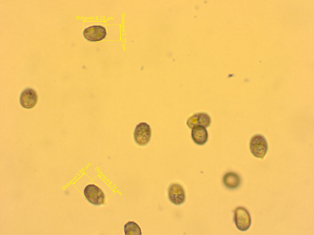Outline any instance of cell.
Listing matches in <instances>:
<instances>
[{"mask_svg": "<svg viewBox=\"0 0 314 235\" xmlns=\"http://www.w3.org/2000/svg\"><path fill=\"white\" fill-rule=\"evenodd\" d=\"M37 100L38 97L36 92L30 88L24 90L20 97L21 105L23 108L27 109L33 108L37 103Z\"/></svg>", "mask_w": 314, "mask_h": 235, "instance_id": "cell-7", "label": "cell"}, {"mask_svg": "<svg viewBox=\"0 0 314 235\" xmlns=\"http://www.w3.org/2000/svg\"><path fill=\"white\" fill-rule=\"evenodd\" d=\"M223 180L225 186L230 189L237 188L241 182L239 175L236 173L232 172L226 173L223 176Z\"/></svg>", "mask_w": 314, "mask_h": 235, "instance_id": "cell-10", "label": "cell"}, {"mask_svg": "<svg viewBox=\"0 0 314 235\" xmlns=\"http://www.w3.org/2000/svg\"><path fill=\"white\" fill-rule=\"evenodd\" d=\"M192 129L191 137L194 142L200 145L205 144L208 138V132L205 128L202 125H197Z\"/></svg>", "mask_w": 314, "mask_h": 235, "instance_id": "cell-9", "label": "cell"}, {"mask_svg": "<svg viewBox=\"0 0 314 235\" xmlns=\"http://www.w3.org/2000/svg\"><path fill=\"white\" fill-rule=\"evenodd\" d=\"M84 38L90 42L99 41L105 38L107 35L105 28L99 25L89 27L83 32Z\"/></svg>", "mask_w": 314, "mask_h": 235, "instance_id": "cell-5", "label": "cell"}, {"mask_svg": "<svg viewBox=\"0 0 314 235\" xmlns=\"http://www.w3.org/2000/svg\"><path fill=\"white\" fill-rule=\"evenodd\" d=\"M124 231L125 235H141L142 232L140 227L135 222L129 221L124 226Z\"/></svg>", "mask_w": 314, "mask_h": 235, "instance_id": "cell-11", "label": "cell"}, {"mask_svg": "<svg viewBox=\"0 0 314 235\" xmlns=\"http://www.w3.org/2000/svg\"><path fill=\"white\" fill-rule=\"evenodd\" d=\"M251 152L255 157L262 159L266 155L268 149L267 141L263 136L257 134L253 136L250 142Z\"/></svg>", "mask_w": 314, "mask_h": 235, "instance_id": "cell-1", "label": "cell"}, {"mask_svg": "<svg viewBox=\"0 0 314 235\" xmlns=\"http://www.w3.org/2000/svg\"><path fill=\"white\" fill-rule=\"evenodd\" d=\"M150 126L146 122L139 123L136 126L133 136L136 143L140 146L146 145L149 142L151 136Z\"/></svg>", "mask_w": 314, "mask_h": 235, "instance_id": "cell-3", "label": "cell"}, {"mask_svg": "<svg viewBox=\"0 0 314 235\" xmlns=\"http://www.w3.org/2000/svg\"><path fill=\"white\" fill-rule=\"evenodd\" d=\"M83 194L87 201L94 205L99 206L105 202L104 193L100 188L94 184L86 185L84 188Z\"/></svg>", "mask_w": 314, "mask_h": 235, "instance_id": "cell-2", "label": "cell"}, {"mask_svg": "<svg viewBox=\"0 0 314 235\" xmlns=\"http://www.w3.org/2000/svg\"><path fill=\"white\" fill-rule=\"evenodd\" d=\"M40 30H38V31H37L36 32H34V33H32V34H30V35H28V36H27V37H26L25 38H24V39H23V40H21V42H20V43H19L18 44V45H17V46H16V47H17V46H18V45H19V44H20V43H21V42H22V41H23V40H24V39H25L27 37H28L30 35H31L32 34H33V33H35L36 32H37L38 31H40Z\"/></svg>", "mask_w": 314, "mask_h": 235, "instance_id": "cell-12", "label": "cell"}, {"mask_svg": "<svg viewBox=\"0 0 314 235\" xmlns=\"http://www.w3.org/2000/svg\"><path fill=\"white\" fill-rule=\"evenodd\" d=\"M234 221L238 229L241 231L247 230L251 224V217L248 210L243 207L236 208L234 212Z\"/></svg>", "mask_w": 314, "mask_h": 235, "instance_id": "cell-4", "label": "cell"}, {"mask_svg": "<svg viewBox=\"0 0 314 235\" xmlns=\"http://www.w3.org/2000/svg\"><path fill=\"white\" fill-rule=\"evenodd\" d=\"M211 122V119L209 114L205 113H198L190 117L187 120L186 124L189 128L192 129L197 125L207 128L210 125Z\"/></svg>", "mask_w": 314, "mask_h": 235, "instance_id": "cell-8", "label": "cell"}, {"mask_svg": "<svg viewBox=\"0 0 314 235\" xmlns=\"http://www.w3.org/2000/svg\"><path fill=\"white\" fill-rule=\"evenodd\" d=\"M168 195L170 201L175 205H180L185 201V191L179 184L174 183L170 185L168 189Z\"/></svg>", "mask_w": 314, "mask_h": 235, "instance_id": "cell-6", "label": "cell"}]
</instances>
